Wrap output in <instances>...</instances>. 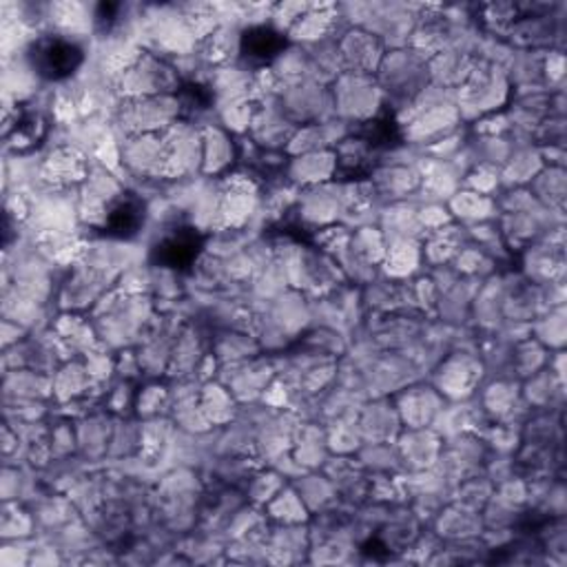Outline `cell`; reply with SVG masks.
<instances>
[{"label": "cell", "instance_id": "obj_1", "mask_svg": "<svg viewBox=\"0 0 567 567\" xmlns=\"http://www.w3.org/2000/svg\"><path fill=\"white\" fill-rule=\"evenodd\" d=\"M85 62L83 47L64 36H43L29 49V64L34 74L45 81H67Z\"/></svg>", "mask_w": 567, "mask_h": 567}, {"label": "cell", "instance_id": "obj_2", "mask_svg": "<svg viewBox=\"0 0 567 567\" xmlns=\"http://www.w3.org/2000/svg\"><path fill=\"white\" fill-rule=\"evenodd\" d=\"M180 116L178 98L171 96H147V98H131L120 109V122L131 133H160V129L173 126Z\"/></svg>", "mask_w": 567, "mask_h": 567}, {"label": "cell", "instance_id": "obj_3", "mask_svg": "<svg viewBox=\"0 0 567 567\" xmlns=\"http://www.w3.org/2000/svg\"><path fill=\"white\" fill-rule=\"evenodd\" d=\"M122 87L131 98H147V96H169L180 87L176 71L152 56L137 58L122 76Z\"/></svg>", "mask_w": 567, "mask_h": 567}, {"label": "cell", "instance_id": "obj_4", "mask_svg": "<svg viewBox=\"0 0 567 567\" xmlns=\"http://www.w3.org/2000/svg\"><path fill=\"white\" fill-rule=\"evenodd\" d=\"M124 162L131 171L140 176H167L169 152L167 135L160 133H140L124 149Z\"/></svg>", "mask_w": 567, "mask_h": 567}, {"label": "cell", "instance_id": "obj_5", "mask_svg": "<svg viewBox=\"0 0 567 567\" xmlns=\"http://www.w3.org/2000/svg\"><path fill=\"white\" fill-rule=\"evenodd\" d=\"M100 225L105 233L111 238H133L140 231V227L145 225V202L135 197L133 193H120L107 208Z\"/></svg>", "mask_w": 567, "mask_h": 567}, {"label": "cell", "instance_id": "obj_6", "mask_svg": "<svg viewBox=\"0 0 567 567\" xmlns=\"http://www.w3.org/2000/svg\"><path fill=\"white\" fill-rule=\"evenodd\" d=\"M197 246H200L197 233L180 227V229H173L167 236H162V240L156 244L154 253H156L158 262H162L165 266L184 268L195 260Z\"/></svg>", "mask_w": 567, "mask_h": 567}, {"label": "cell", "instance_id": "obj_7", "mask_svg": "<svg viewBox=\"0 0 567 567\" xmlns=\"http://www.w3.org/2000/svg\"><path fill=\"white\" fill-rule=\"evenodd\" d=\"M45 180L53 184H71L85 178V160L71 149H58L43 167Z\"/></svg>", "mask_w": 567, "mask_h": 567}, {"label": "cell", "instance_id": "obj_8", "mask_svg": "<svg viewBox=\"0 0 567 567\" xmlns=\"http://www.w3.org/2000/svg\"><path fill=\"white\" fill-rule=\"evenodd\" d=\"M281 47H284L281 34H277L268 27H255V29L246 32L240 40V51L253 62H268V60L277 58Z\"/></svg>", "mask_w": 567, "mask_h": 567}, {"label": "cell", "instance_id": "obj_9", "mask_svg": "<svg viewBox=\"0 0 567 567\" xmlns=\"http://www.w3.org/2000/svg\"><path fill=\"white\" fill-rule=\"evenodd\" d=\"M352 36H354V40L350 43V51H354V49H358V51H364L360 34H352ZM366 49H369L371 53H375V43H371ZM352 60H354V64H358V67H364V69H369V67L373 64V58H371L369 53H358V56H354Z\"/></svg>", "mask_w": 567, "mask_h": 567}]
</instances>
